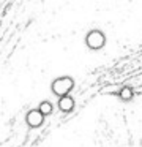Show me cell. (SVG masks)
<instances>
[{
    "label": "cell",
    "instance_id": "5",
    "mask_svg": "<svg viewBox=\"0 0 142 147\" xmlns=\"http://www.w3.org/2000/svg\"><path fill=\"white\" fill-rule=\"evenodd\" d=\"M112 95H115L117 98L120 100V101L129 103V101H133V98H134L136 92H134V89H133L131 86H123V87H120L117 92H114Z\"/></svg>",
    "mask_w": 142,
    "mask_h": 147
},
{
    "label": "cell",
    "instance_id": "2",
    "mask_svg": "<svg viewBox=\"0 0 142 147\" xmlns=\"http://www.w3.org/2000/svg\"><path fill=\"white\" fill-rule=\"evenodd\" d=\"M76 82L71 76H59L50 82V92L57 96V98H62V96H68L73 92Z\"/></svg>",
    "mask_w": 142,
    "mask_h": 147
},
{
    "label": "cell",
    "instance_id": "1",
    "mask_svg": "<svg viewBox=\"0 0 142 147\" xmlns=\"http://www.w3.org/2000/svg\"><path fill=\"white\" fill-rule=\"evenodd\" d=\"M107 38L101 29H90L84 36V45L88 51H101L106 46Z\"/></svg>",
    "mask_w": 142,
    "mask_h": 147
},
{
    "label": "cell",
    "instance_id": "4",
    "mask_svg": "<svg viewBox=\"0 0 142 147\" xmlns=\"http://www.w3.org/2000/svg\"><path fill=\"white\" fill-rule=\"evenodd\" d=\"M57 108H59V111L63 112V114H69V112L74 111L76 101H74V98H73L71 95L62 96V98H59V101H57Z\"/></svg>",
    "mask_w": 142,
    "mask_h": 147
},
{
    "label": "cell",
    "instance_id": "6",
    "mask_svg": "<svg viewBox=\"0 0 142 147\" xmlns=\"http://www.w3.org/2000/svg\"><path fill=\"white\" fill-rule=\"evenodd\" d=\"M38 109H40V112L44 115V117H49V115L54 114V105L50 101H47V100H43V101H40V105H38Z\"/></svg>",
    "mask_w": 142,
    "mask_h": 147
},
{
    "label": "cell",
    "instance_id": "3",
    "mask_svg": "<svg viewBox=\"0 0 142 147\" xmlns=\"http://www.w3.org/2000/svg\"><path fill=\"white\" fill-rule=\"evenodd\" d=\"M44 115L40 112V109L38 108H32L27 111V114H25V125H27L28 128H40L43 127L44 123Z\"/></svg>",
    "mask_w": 142,
    "mask_h": 147
}]
</instances>
